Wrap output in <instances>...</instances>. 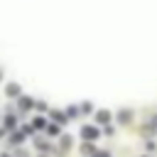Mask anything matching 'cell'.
Returning a JSON list of instances; mask_svg holds the SVG:
<instances>
[{"label":"cell","instance_id":"6da1fadb","mask_svg":"<svg viewBox=\"0 0 157 157\" xmlns=\"http://www.w3.org/2000/svg\"><path fill=\"white\" fill-rule=\"evenodd\" d=\"M81 135L86 137V142H91V140H96V137H98L101 132H98V130H96L93 125H83V128H81Z\"/></svg>","mask_w":157,"mask_h":157},{"label":"cell","instance_id":"7a4b0ae2","mask_svg":"<svg viewBox=\"0 0 157 157\" xmlns=\"http://www.w3.org/2000/svg\"><path fill=\"white\" fill-rule=\"evenodd\" d=\"M5 93H7L10 98H17V96H20V86H17V83H10V86L5 88Z\"/></svg>","mask_w":157,"mask_h":157},{"label":"cell","instance_id":"3957f363","mask_svg":"<svg viewBox=\"0 0 157 157\" xmlns=\"http://www.w3.org/2000/svg\"><path fill=\"white\" fill-rule=\"evenodd\" d=\"M32 105H34V101H32V98H27V96H22V98H20V110H29Z\"/></svg>","mask_w":157,"mask_h":157},{"label":"cell","instance_id":"277c9868","mask_svg":"<svg viewBox=\"0 0 157 157\" xmlns=\"http://www.w3.org/2000/svg\"><path fill=\"white\" fill-rule=\"evenodd\" d=\"M2 128H7V130H15V128H17V120H15L12 115H5V123H2Z\"/></svg>","mask_w":157,"mask_h":157},{"label":"cell","instance_id":"5b68a950","mask_svg":"<svg viewBox=\"0 0 157 157\" xmlns=\"http://www.w3.org/2000/svg\"><path fill=\"white\" fill-rule=\"evenodd\" d=\"M81 152H83V155H91V157H93V155H96V145H93V142H83Z\"/></svg>","mask_w":157,"mask_h":157},{"label":"cell","instance_id":"8992f818","mask_svg":"<svg viewBox=\"0 0 157 157\" xmlns=\"http://www.w3.org/2000/svg\"><path fill=\"white\" fill-rule=\"evenodd\" d=\"M130 118H132L130 110H120V113H118V120H120V123H130Z\"/></svg>","mask_w":157,"mask_h":157},{"label":"cell","instance_id":"52a82bcc","mask_svg":"<svg viewBox=\"0 0 157 157\" xmlns=\"http://www.w3.org/2000/svg\"><path fill=\"white\" fill-rule=\"evenodd\" d=\"M110 120V113L108 110H98V123H108Z\"/></svg>","mask_w":157,"mask_h":157},{"label":"cell","instance_id":"ba28073f","mask_svg":"<svg viewBox=\"0 0 157 157\" xmlns=\"http://www.w3.org/2000/svg\"><path fill=\"white\" fill-rule=\"evenodd\" d=\"M47 135H59V125H56V123L47 125Z\"/></svg>","mask_w":157,"mask_h":157},{"label":"cell","instance_id":"9c48e42d","mask_svg":"<svg viewBox=\"0 0 157 157\" xmlns=\"http://www.w3.org/2000/svg\"><path fill=\"white\" fill-rule=\"evenodd\" d=\"M10 140H12L15 145H20V142H22L25 137H22V132H17V130H12V137H10Z\"/></svg>","mask_w":157,"mask_h":157},{"label":"cell","instance_id":"30bf717a","mask_svg":"<svg viewBox=\"0 0 157 157\" xmlns=\"http://www.w3.org/2000/svg\"><path fill=\"white\" fill-rule=\"evenodd\" d=\"M76 115H78V108H76V105L66 108V118H76Z\"/></svg>","mask_w":157,"mask_h":157},{"label":"cell","instance_id":"8fae6325","mask_svg":"<svg viewBox=\"0 0 157 157\" xmlns=\"http://www.w3.org/2000/svg\"><path fill=\"white\" fill-rule=\"evenodd\" d=\"M69 147H71V137L64 135V137H61V150H69Z\"/></svg>","mask_w":157,"mask_h":157},{"label":"cell","instance_id":"7c38bea8","mask_svg":"<svg viewBox=\"0 0 157 157\" xmlns=\"http://www.w3.org/2000/svg\"><path fill=\"white\" fill-rule=\"evenodd\" d=\"M91 110H93L91 103H83V105H81V113H91Z\"/></svg>","mask_w":157,"mask_h":157},{"label":"cell","instance_id":"4fadbf2b","mask_svg":"<svg viewBox=\"0 0 157 157\" xmlns=\"http://www.w3.org/2000/svg\"><path fill=\"white\" fill-rule=\"evenodd\" d=\"M52 118H54V120H56V123H64V115H61V113H56V110H54V113H52Z\"/></svg>","mask_w":157,"mask_h":157},{"label":"cell","instance_id":"5bb4252c","mask_svg":"<svg viewBox=\"0 0 157 157\" xmlns=\"http://www.w3.org/2000/svg\"><path fill=\"white\" fill-rule=\"evenodd\" d=\"M37 147H39V150H49V145H47V142H44V140H42V137H39V140H37Z\"/></svg>","mask_w":157,"mask_h":157},{"label":"cell","instance_id":"9a60e30c","mask_svg":"<svg viewBox=\"0 0 157 157\" xmlns=\"http://www.w3.org/2000/svg\"><path fill=\"white\" fill-rule=\"evenodd\" d=\"M34 128H47V123H44L42 118H37V120H34Z\"/></svg>","mask_w":157,"mask_h":157},{"label":"cell","instance_id":"2e32d148","mask_svg":"<svg viewBox=\"0 0 157 157\" xmlns=\"http://www.w3.org/2000/svg\"><path fill=\"white\" fill-rule=\"evenodd\" d=\"M15 157H27V152H25V150H17V152H15Z\"/></svg>","mask_w":157,"mask_h":157},{"label":"cell","instance_id":"e0dca14e","mask_svg":"<svg viewBox=\"0 0 157 157\" xmlns=\"http://www.w3.org/2000/svg\"><path fill=\"white\" fill-rule=\"evenodd\" d=\"M93 157H110V155H108V152H96Z\"/></svg>","mask_w":157,"mask_h":157},{"label":"cell","instance_id":"ac0fdd59","mask_svg":"<svg viewBox=\"0 0 157 157\" xmlns=\"http://www.w3.org/2000/svg\"><path fill=\"white\" fill-rule=\"evenodd\" d=\"M0 135H2V128H0Z\"/></svg>","mask_w":157,"mask_h":157},{"label":"cell","instance_id":"d6986e66","mask_svg":"<svg viewBox=\"0 0 157 157\" xmlns=\"http://www.w3.org/2000/svg\"><path fill=\"white\" fill-rule=\"evenodd\" d=\"M2 157H10V155H2Z\"/></svg>","mask_w":157,"mask_h":157},{"label":"cell","instance_id":"ffe728a7","mask_svg":"<svg viewBox=\"0 0 157 157\" xmlns=\"http://www.w3.org/2000/svg\"><path fill=\"white\" fill-rule=\"evenodd\" d=\"M0 78H2V71H0Z\"/></svg>","mask_w":157,"mask_h":157}]
</instances>
